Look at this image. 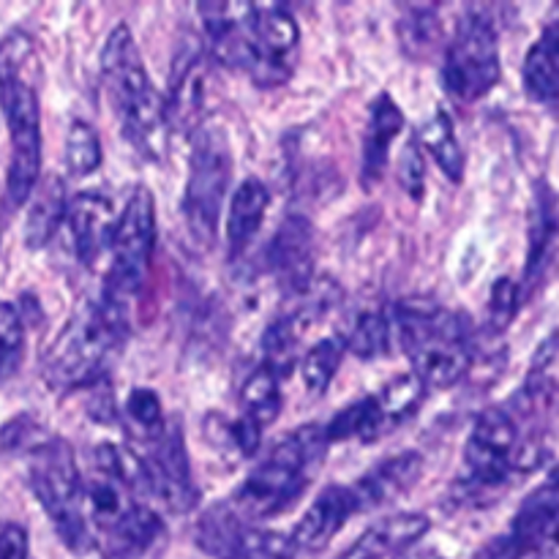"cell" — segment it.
<instances>
[{"label":"cell","mask_w":559,"mask_h":559,"mask_svg":"<svg viewBox=\"0 0 559 559\" xmlns=\"http://www.w3.org/2000/svg\"><path fill=\"white\" fill-rule=\"evenodd\" d=\"M93 399L87 402V413L96 424H115L118 420V407H115L112 399V388L107 385V380L98 382V385L91 388Z\"/></svg>","instance_id":"ab89813d"},{"label":"cell","mask_w":559,"mask_h":559,"mask_svg":"<svg viewBox=\"0 0 559 559\" xmlns=\"http://www.w3.org/2000/svg\"><path fill=\"white\" fill-rule=\"evenodd\" d=\"M129 306L118 300H87L71 314L41 358V377L60 393L93 388L107 380L109 364L129 338Z\"/></svg>","instance_id":"3957f363"},{"label":"cell","mask_w":559,"mask_h":559,"mask_svg":"<svg viewBox=\"0 0 559 559\" xmlns=\"http://www.w3.org/2000/svg\"><path fill=\"white\" fill-rule=\"evenodd\" d=\"M102 158L104 153L98 131L85 120H74L69 126V134H66V169L74 178H85L102 167Z\"/></svg>","instance_id":"836d02e7"},{"label":"cell","mask_w":559,"mask_h":559,"mask_svg":"<svg viewBox=\"0 0 559 559\" xmlns=\"http://www.w3.org/2000/svg\"><path fill=\"white\" fill-rule=\"evenodd\" d=\"M41 60L36 41L25 31L0 38V109L9 126L11 156L5 169V197L25 205L41 183V104H38Z\"/></svg>","instance_id":"7a4b0ae2"},{"label":"cell","mask_w":559,"mask_h":559,"mask_svg":"<svg viewBox=\"0 0 559 559\" xmlns=\"http://www.w3.org/2000/svg\"><path fill=\"white\" fill-rule=\"evenodd\" d=\"M207 49L222 66L240 71L262 91L293 80L300 58V31L282 5L197 3Z\"/></svg>","instance_id":"6da1fadb"},{"label":"cell","mask_w":559,"mask_h":559,"mask_svg":"<svg viewBox=\"0 0 559 559\" xmlns=\"http://www.w3.org/2000/svg\"><path fill=\"white\" fill-rule=\"evenodd\" d=\"M69 216V197L58 175H49L33 191V202L25 218V246L44 249L58 235L60 224Z\"/></svg>","instance_id":"d4e9b609"},{"label":"cell","mask_w":559,"mask_h":559,"mask_svg":"<svg viewBox=\"0 0 559 559\" xmlns=\"http://www.w3.org/2000/svg\"><path fill=\"white\" fill-rule=\"evenodd\" d=\"M265 267L278 287L289 295H304L314 273V227L304 213H289L265 249Z\"/></svg>","instance_id":"5bb4252c"},{"label":"cell","mask_w":559,"mask_h":559,"mask_svg":"<svg viewBox=\"0 0 559 559\" xmlns=\"http://www.w3.org/2000/svg\"><path fill=\"white\" fill-rule=\"evenodd\" d=\"M102 80L126 140L145 162H162L164 131L169 123L167 102L153 87L134 33L126 22H118L104 41Z\"/></svg>","instance_id":"5b68a950"},{"label":"cell","mask_w":559,"mask_h":559,"mask_svg":"<svg viewBox=\"0 0 559 559\" xmlns=\"http://www.w3.org/2000/svg\"><path fill=\"white\" fill-rule=\"evenodd\" d=\"M418 142L424 151H429V156L435 158L437 167L442 169L451 183H462L464 180V151L456 140V129H453V120L445 109H437L418 131Z\"/></svg>","instance_id":"83f0119b"},{"label":"cell","mask_w":559,"mask_h":559,"mask_svg":"<svg viewBox=\"0 0 559 559\" xmlns=\"http://www.w3.org/2000/svg\"><path fill=\"white\" fill-rule=\"evenodd\" d=\"M153 249H156V200L151 189L136 186L118 216L112 238V260L104 278V298L129 306L131 298L145 289L151 273Z\"/></svg>","instance_id":"30bf717a"},{"label":"cell","mask_w":559,"mask_h":559,"mask_svg":"<svg viewBox=\"0 0 559 559\" xmlns=\"http://www.w3.org/2000/svg\"><path fill=\"white\" fill-rule=\"evenodd\" d=\"M420 475H424V456L418 451H402L377 462L364 478L355 480L353 495L360 511H374L402 500L418 486Z\"/></svg>","instance_id":"2e32d148"},{"label":"cell","mask_w":559,"mask_h":559,"mask_svg":"<svg viewBox=\"0 0 559 559\" xmlns=\"http://www.w3.org/2000/svg\"><path fill=\"white\" fill-rule=\"evenodd\" d=\"M69 233L71 243H74L76 260L82 265H96L102 260L104 251L112 249L115 227H118V216H115L112 205H109L107 197L102 194H76L69 202Z\"/></svg>","instance_id":"9a60e30c"},{"label":"cell","mask_w":559,"mask_h":559,"mask_svg":"<svg viewBox=\"0 0 559 559\" xmlns=\"http://www.w3.org/2000/svg\"><path fill=\"white\" fill-rule=\"evenodd\" d=\"M431 530L424 513H393L382 522L371 524L338 559H393L407 555Z\"/></svg>","instance_id":"d6986e66"},{"label":"cell","mask_w":559,"mask_h":559,"mask_svg":"<svg viewBox=\"0 0 559 559\" xmlns=\"http://www.w3.org/2000/svg\"><path fill=\"white\" fill-rule=\"evenodd\" d=\"M311 322V309H298L293 314L278 317L276 322L265 328L262 333V366L276 371L278 377H287L298 360V347L304 331Z\"/></svg>","instance_id":"484cf974"},{"label":"cell","mask_w":559,"mask_h":559,"mask_svg":"<svg viewBox=\"0 0 559 559\" xmlns=\"http://www.w3.org/2000/svg\"><path fill=\"white\" fill-rule=\"evenodd\" d=\"M167 87V120L178 129L194 123L200 115L202 96H205V63H202V44L197 38H186L175 52L169 66Z\"/></svg>","instance_id":"ac0fdd59"},{"label":"cell","mask_w":559,"mask_h":559,"mask_svg":"<svg viewBox=\"0 0 559 559\" xmlns=\"http://www.w3.org/2000/svg\"><path fill=\"white\" fill-rule=\"evenodd\" d=\"M140 459L145 491H151L173 513H191L200 502L194 473H191L189 448L180 424H167L158 440L147 442V453Z\"/></svg>","instance_id":"7c38bea8"},{"label":"cell","mask_w":559,"mask_h":559,"mask_svg":"<svg viewBox=\"0 0 559 559\" xmlns=\"http://www.w3.org/2000/svg\"><path fill=\"white\" fill-rule=\"evenodd\" d=\"M360 513L358 500L353 495V486H328L325 491H320L314 502L309 506V511L304 513L298 524L293 530V540L298 546V551H322L338 533H342L344 524L349 519Z\"/></svg>","instance_id":"e0dca14e"},{"label":"cell","mask_w":559,"mask_h":559,"mask_svg":"<svg viewBox=\"0 0 559 559\" xmlns=\"http://www.w3.org/2000/svg\"><path fill=\"white\" fill-rule=\"evenodd\" d=\"M31 538L27 530L16 522L0 524V559H27Z\"/></svg>","instance_id":"f35d334b"},{"label":"cell","mask_w":559,"mask_h":559,"mask_svg":"<svg viewBox=\"0 0 559 559\" xmlns=\"http://www.w3.org/2000/svg\"><path fill=\"white\" fill-rule=\"evenodd\" d=\"M344 355H347V338L342 336L322 338L304 355V360H300V380H304L309 396H325L338 366H342Z\"/></svg>","instance_id":"f546056e"},{"label":"cell","mask_w":559,"mask_h":559,"mask_svg":"<svg viewBox=\"0 0 559 559\" xmlns=\"http://www.w3.org/2000/svg\"><path fill=\"white\" fill-rule=\"evenodd\" d=\"M391 317L404 355L429 391H445L469 374L475 364V333L464 311L415 298L396 304Z\"/></svg>","instance_id":"277c9868"},{"label":"cell","mask_w":559,"mask_h":559,"mask_svg":"<svg viewBox=\"0 0 559 559\" xmlns=\"http://www.w3.org/2000/svg\"><path fill=\"white\" fill-rule=\"evenodd\" d=\"M522 306V287L513 278H497L486 306V331L489 336H502Z\"/></svg>","instance_id":"d590c367"},{"label":"cell","mask_w":559,"mask_h":559,"mask_svg":"<svg viewBox=\"0 0 559 559\" xmlns=\"http://www.w3.org/2000/svg\"><path fill=\"white\" fill-rule=\"evenodd\" d=\"M524 93L540 107L559 109V14L530 47L522 69Z\"/></svg>","instance_id":"44dd1931"},{"label":"cell","mask_w":559,"mask_h":559,"mask_svg":"<svg viewBox=\"0 0 559 559\" xmlns=\"http://www.w3.org/2000/svg\"><path fill=\"white\" fill-rule=\"evenodd\" d=\"M322 429H325V437L331 445L333 442L349 440H360L364 445H369V442H377L382 435L393 431L391 426H388V418L385 413H382L374 393H371V396H364L360 402L349 404L347 409L333 415Z\"/></svg>","instance_id":"4316f807"},{"label":"cell","mask_w":559,"mask_h":559,"mask_svg":"<svg viewBox=\"0 0 559 559\" xmlns=\"http://www.w3.org/2000/svg\"><path fill=\"white\" fill-rule=\"evenodd\" d=\"M282 377L260 364L246 377L243 388H240L243 418L254 420L257 426L267 429V426L276 424L278 413H282Z\"/></svg>","instance_id":"f1b7e54d"},{"label":"cell","mask_w":559,"mask_h":559,"mask_svg":"<svg viewBox=\"0 0 559 559\" xmlns=\"http://www.w3.org/2000/svg\"><path fill=\"white\" fill-rule=\"evenodd\" d=\"M500 80V36L495 22L484 9H469L445 49L442 82L453 98L473 104L489 96Z\"/></svg>","instance_id":"8fae6325"},{"label":"cell","mask_w":559,"mask_h":559,"mask_svg":"<svg viewBox=\"0 0 559 559\" xmlns=\"http://www.w3.org/2000/svg\"><path fill=\"white\" fill-rule=\"evenodd\" d=\"M557 349H559V333H551V336L546 338L544 344H540L538 353H535L533 369H530V371H546V369H549V364L555 360Z\"/></svg>","instance_id":"60d3db41"},{"label":"cell","mask_w":559,"mask_h":559,"mask_svg":"<svg viewBox=\"0 0 559 559\" xmlns=\"http://www.w3.org/2000/svg\"><path fill=\"white\" fill-rule=\"evenodd\" d=\"M229 180H233V147H229L227 131L218 123L197 126L194 136H191L183 216L189 224V233L202 246H211L216 238Z\"/></svg>","instance_id":"9c48e42d"},{"label":"cell","mask_w":559,"mask_h":559,"mask_svg":"<svg viewBox=\"0 0 559 559\" xmlns=\"http://www.w3.org/2000/svg\"><path fill=\"white\" fill-rule=\"evenodd\" d=\"M27 459V484L36 500L41 502L44 513L52 522L58 538L69 546L74 555H85L96 544L91 516H87L85 480L76 467L74 451L63 437L44 435Z\"/></svg>","instance_id":"ba28073f"},{"label":"cell","mask_w":559,"mask_h":559,"mask_svg":"<svg viewBox=\"0 0 559 559\" xmlns=\"http://www.w3.org/2000/svg\"><path fill=\"white\" fill-rule=\"evenodd\" d=\"M506 538L522 559H559V464L524 497Z\"/></svg>","instance_id":"4fadbf2b"},{"label":"cell","mask_w":559,"mask_h":559,"mask_svg":"<svg viewBox=\"0 0 559 559\" xmlns=\"http://www.w3.org/2000/svg\"><path fill=\"white\" fill-rule=\"evenodd\" d=\"M391 331L393 317L382 311H364L347 336V353L360 360L385 358L391 353Z\"/></svg>","instance_id":"1f68e13d"},{"label":"cell","mask_w":559,"mask_h":559,"mask_svg":"<svg viewBox=\"0 0 559 559\" xmlns=\"http://www.w3.org/2000/svg\"><path fill=\"white\" fill-rule=\"evenodd\" d=\"M164 522L153 508L136 506L120 524L109 533L98 535L104 559H145L147 551L162 540Z\"/></svg>","instance_id":"7402d4cb"},{"label":"cell","mask_w":559,"mask_h":559,"mask_svg":"<svg viewBox=\"0 0 559 559\" xmlns=\"http://www.w3.org/2000/svg\"><path fill=\"white\" fill-rule=\"evenodd\" d=\"M399 183L402 189L413 197L415 202L424 197V183H426V164H424V147L418 140H409L404 147L402 158H399Z\"/></svg>","instance_id":"8d00e7d4"},{"label":"cell","mask_w":559,"mask_h":559,"mask_svg":"<svg viewBox=\"0 0 559 559\" xmlns=\"http://www.w3.org/2000/svg\"><path fill=\"white\" fill-rule=\"evenodd\" d=\"M298 557V546H295L293 535L273 533V530H260L243 524L235 544L229 546L224 559H295Z\"/></svg>","instance_id":"4dcf8cb0"},{"label":"cell","mask_w":559,"mask_h":559,"mask_svg":"<svg viewBox=\"0 0 559 559\" xmlns=\"http://www.w3.org/2000/svg\"><path fill=\"white\" fill-rule=\"evenodd\" d=\"M402 33V47L407 55H429L440 44V14L435 3H413L404 11V20L399 25Z\"/></svg>","instance_id":"d6a6232c"},{"label":"cell","mask_w":559,"mask_h":559,"mask_svg":"<svg viewBox=\"0 0 559 559\" xmlns=\"http://www.w3.org/2000/svg\"><path fill=\"white\" fill-rule=\"evenodd\" d=\"M271 207V191L260 178H246L235 189L233 202H229L227 216V246L229 257H240L249 249L251 240L260 233L265 213Z\"/></svg>","instance_id":"603a6c76"},{"label":"cell","mask_w":559,"mask_h":559,"mask_svg":"<svg viewBox=\"0 0 559 559\" xmlns=\"http://www.w3.org/2000/svg\"><path fill=\"white\" fill-rule=\"evenodd\" d=\"M538 467L524 445L513 413L506 407H486L475 418L473 431L464 445L462 478L453 484V495L467 506H489L497 491L506 489L516 475H527Z\"/></svg>","instance_id":"52a82bcc"},{"label":"cell","mask_w":559,"mask_h":559,"mask_svg":"<svg viewBox=\"0 0 559 559\" xmlns=\"http://www.w3.org/2000/svg\"><path fill=\"white\" fill-rule=\"evenodd\" d=\"M328 448H331V442H328L322 426L311 424L289 431L246 475L240 489L227 502L249 524L282 516L309 489L317 469L325 462Z\"/></svg>","instance_id":"8992f818"},{"label":"cell","mask_w":559,"mask_h":559,"mask_svg":"<svg viewBox=\"0 0 559 559\" xmlns=\"http://www.w3.org/2000/svg\"><path fill=\"white\" fill-rule=\"evenodd\" d=\"M393 559H440V555H435V551H407V555L402 557H393Z\"/></svg>","instance_id":"b9f144b4"},{"label":"cell","mask_w":559,"mask_h":559,"mask_svg":"<svg viewBox=\"0 0 559 559\" xmlns=\"http://www.w3.org/2000/svg\"><path fill=\"white\" fill-rule=\"evenodd\" d=\"M559 233V216H557V197L549 189L546 180H538L533 197V216H530V251H527V267H524V284L533 287L540 276H544L546 265L555 251V240Z\"/></svg>","instance_id":"cb8c5ba5"},{"label":"cell","mask_w":559,"mask_h":559,"mask_svg":"<svg viewBox=\"0 0 559 559\" xmlns=\"http://www.w3.org/2000/svg\"><path fill=\"white\" fill-rule=\"evenodd\" d=\"M22 349V314L11 306H0V371Z\"/></svg>","instance_id":"74e56055"},{"label":"cell","mask_w":559,"mask_h":559,"mask_svg":"<svg viewBox=\"0 0 559 559\" xmlns=\"http://www.w3.org/2000/svg\"><path fill=\"white\" fill-rule=\"evenodd\" d=\"M404 129V112L391 93H380L369 107V126L360 153V180L366 189H374L388 169L391 145Z\"/></svg>","instance_id":"ffe728a7"},{"label":"cell","mask_w":559,"mask_h":559,"mask_svg":"<svg viewBox=\"0 0 559 559\" xmlns=\"http://www.w3.org/2000/svg\"><path fill=\"white\" fill-rule=\"evenodd\" d=\"M126 418L131 429L142 437V442H153L167 431L162 399L151 388H134L126 399Z\"/></svg>","instance_id":"e575fe53"}]
</instances>
